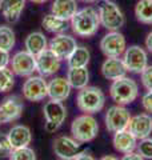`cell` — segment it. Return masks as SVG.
I'll return each instance as SVG.
<instances>
[{
  "instance_id": "1",
  "label": "cell",
  "mask_w": 152,
  "mask_h": 160,
  "mask_svg": "<svg viewBox=\"0 0 152 160\" xmlns=\"http://www.w3.org/2000/svg\"><path fill=\"white\" fill-rule=\"evenodd\" d=\"M72 32L80 38H91L98 33L100 28V19L98 9L94 7H84L79 9L69 20Z\"/></svg>"
},
{
  "instance_id": "2",
  "label": "cell",
  "mask_w": 152,
  "mask_h": 160,
  "mask_svg": "<svg viewBox=\"0 0 152 160\" xmlns=\"http://www.w3.org/2000/svg\"><path fill=\"white\" fill-rule=\"evenodd\" d=\"M76 106L84 113H98L105 106V95L99 87L87 86L79 89L76 96Z\"/></svg>"
},
{
  "instance_id": "3",
  "label": "cell",
  "mask_w": 152,
  "mask_h": 160,
  "mask_svg": "<svg viewBox=\"0 0 152 160\" xmlns=\"http://www.w3.org/2000/svg\"><path fill=\"white\" fill-rule=\"evenodd\" d=\"M109 96L119 106H128L139 96V84L132 78L124 76L112 82L109 87Z\"/></svg>"
},
{
  "instance_id": "4",
  "label": "cell",
  "mask_w": 152,
  "mask_h": 160,
  "mask_svg": "<svg viewBox=\"0 0 152 160\" xmlns=\"http://www.w3.org/2000/svg\"><path fill=\"white\" fill-rule=\"evenodd\" d=\"M71 133H72V138L79 143H91L99 133V123L92 115L83 113L73 119L71 124Z\"/></svg>"
},
{
  "instance_id": "5",
  "label": "cell",
  "mask_w": 152,
  "mask_h": 160,
  "mask_svg": "<svg viewBox=\"0 0 152 160\" xmlns=\"http://www.w3.org/2000/svg\"><path fill=\"white\" fill-rule=\"evenodd\" d=\"M98 13L100 19V26L107 31H119L125 24V16L120 7L112 0H101Z\"/></svg>"
},
{
  "instance_id": "6",
  "label": "cell",
  "mask_w": 152,
  "mask_h": 160,
  "mask_svg": "<svg viewBox=\"0 0 152 160\" xmlns=\"http://www.w3.org/2000/svg\"><path fill=\"white\" fill-rule=\"evenodd\" d=\"M123 63L127 68V71L131 73H141L144 71V68L148 66V53L147 49L138 44L129 46L125 48L123 53Z\"/></svg>"
},
{
  "instance_id": "7",
  "label": "cell",
  "mask_w": 152,
  "mask_h": 160,
  "mask_svg": "<svg viewBox=\"0 0 152 160\" xmlns=\"http://www.w3.org/2000/svg\"><path fill=\"white\" fill-rule=\"evenodd\" d=\"M44 116H45V131L52 133L56 132L62 127L65 118H67V108L64 107L63 102H56V100H51L44 104L43 108Z\"/></svg>"
},
{
  "instance_id": "8",
  "label": "cell",
  "mask_w": 152,
  "mask_h": 160,
  "mask_svg": "<svg viewBox=\"0 0 152 160\" xmlns=\"http://www.w3.org/2000/svg\"><path fill=\"white\" fill-rule=\"evenodd\" d=\"M125 48V38L119 31H108L100 40V51L105 58H121Z\"/></svg>"
},
{
  "instance_id": "9",
  "label": "cell",
  "mask_w": 152,
  "mask_h": 160,
  "mask_svg": "<svg viewBox=\"0 0 152 160\" xmlns=\"http://www.w3.org/2000/svg\"><path fill=\"white\" fill-rule=\"evenodd\" d=\"M129 120H131L129 111L127 109L125 106H119V104L109 107L107 112H105V118H104L105 128L112 133L121 131V129H127Z\"/></svg>"
},
{
  "instance_id": "10",
  "label": "cell",
  "mask_w": 152,
  "mask_h": 160,
  "mask_svg": "<svg viewBox=\"0 0 152 160\" xmlns=\"http://www.w3.org/2000/svg\"><path fill=\"white\" fill-rule=\"evenodd\" d=\"M85 151L83 143H79L72 136H58L53 140V152L58 158L64 160H73L82 152Z\"/></svg>"
},
{
  "instance_id": "11",
  "label": "cell",
  "mask_w": 152,
  "mask_h": 160,
  "mask_svg": "<svg viewBox=\"0 0 152 160\" xmlns=\"http://www.w3.org/2000/svg\"><path fill=\"white\" fill-rule=\"evenodd\" d=\"M23 96L28 102H42L48 96V83L43 76H29L23 84Z\"/></svg>"
},
{
  "instance_id": "12",
  "label": "cell",
  "mask_w": 152,
  "mask_h": 160,
  "mask_svg": "<svg viewBox=\"0 0 152 160\" xmlns=\"http://www.w3.org/2000/svg\"><path fill=\"white\" fill-rule=\"evenodd\" d=\"M11 69L20 78H29L36 72V56L28 51H19L11 59Z\"/></svg>"
},
{
  "instance_id": "13",
  "label": "cell",
  "mask_w": 152,
  "mask_h": 160,
  "mask_svg": "<svg viewBox=\"0 0 152 160\" xmlns=\"http://www.w3.org/2000/svg\"><path fill=\"white\" fill-rule=\"evenodd\" d=\"M24 109V104L18 95L4 98L0 102V122L2 124L12 123L20 119Z\"/></svg>"
},
{
  "instance_id": "14",
  "label": "cell",
  "mask_w": 152,
  "mask_h": 160,
  "mask_svg": "<svg viewBox=\"0 0 152 160\" xmlns=\"http://www.w3.org/2000/svg\"><path fill=\"white\" fill-rule=\"evenodd\" d=\"M76 47H78L76 39L71 35H65L64 32L55 35L48 43V48L62 60H67Z\"/></svg>"
},
{
  "instance_id": "15",
  "label": "cell",
  "mask_w": 152,
  "mask_h": 160,
  "mask_svg": "<svg viewBox=\"0 0 152 160\" xmlns=\"http://www.w3.org/2000/svg\"><path fill=\"white\" fill-rule=\"evenodd\" d=\"M62 67V59L55 55L49 48L44 49L36 56V71L40 76H52Z\"/></svg>"
},
{
  "instance_id": "16",
  "label": "cell",
  "mask_w": 152,
  "mask_h": 160,
  "mask_svg": "<svg viewBox=\"0 0 152 160\" xmlns=\"http://www.w3.org/2000/svg\"><path fill=\"white\" fill-rule=\"evenodd\" d=\"M128 131L134 135L138 140H143L149 138L152 133V116L151 113H138L131 116Z\"/></svg>"
},
{
  "instance_id": "17",
  "label": "cell",
  "mask_w": 152,
  "mask_h": 160,
  "mask_svg": "<svg viewBox=\"0 0 152 160\" xmlns=\"http://www.w3.org/2000/svg\"><path fill=\"white\" fill-rule=\"evenodd\" d=\"M127 72L121 58H107L101 64V75L111 82L127 76Z\"/></svg>"
},
{
  "instance_id": "18",
  "label": "cell",
  "mask_w": 152,
  "mask_h": 160,
  "mask_svg": "<svg viewBox=\"0 0 152 160\" xmlns=\"http://www.w3.org/2000/svg\"><path fill=\"white\" fill-rule=\"evenodd\" d=\"M138 142L139 140L128 131V128L115 132L114 133V139H112L114 148L118 152L123 153V155L128 153V152H132V151H136Z\"/></svg>"
},
{
  "instance_id": "19",
  "label": "cell",
  "mask_w": 152,
  "mask_h": 160,
  "mask_svg": "<svg viewBox=\"0 0 152 160\" xmlns=\"http://www.w3.org/2000/svg\"><path fill=\"white\" fill-rule=\"evenodd\" d=\"M71 89L72 87L69 86L67 78H53L48 83V98L51 100H56V102H64L69 98Z\"/></svg>"
},
{
  "instance_id": "20",
  "label": "cell",
  "mask_w": 152,
  "mask_h": 160,
  "mask_svg": "<svg viewBox=\"0 0 152 160\" xmlns=\"http://www.w3.org/2000/svg\"><path fill=\"white\" fill-rule=\"evenodd\" d=\"M25 0H0V13L8 23H16L23 13Z\"/></svg>"
},
{
  "instance_id": "21",
  "label": "cell",
  "mask_w": 152,
  "mask_h": 160,
  "mask_svg": "<svg viewBox=\"0 0 152 160\" xmlns=\"http://www.w3.org/2000/svg\"><path fill=\"white\" fill-rule=\"evenodd\" d=\"M7 135H8L9 143H11L13 149L28 147L32 142L31 129L27 126H24V124H16V126H13Z\"/></svg>"
},
{
  "instance_id": "22",
  "label": "cell",
  "mask_w": 152,
  "mask_h": 160,
  "mask_svg": "<svg viewBox=\"0 0 152 160\" xmlns=\"http://www.w3.org/2000/svg\"><path fill=\"white\" fill-rule=\"evenodd\" d=\"M78 11L79 8L76 0H53L51 6V13L67 22H69Z\"/></svg>"
},
{
  "instance_id": "23",
  "label": "cell",
  "mask_w": 152,
  "mask_h": 160,
  "mask_svg": "<svg viewBox=\"0 0 152 160\" xmlns=\"http://www.w3.org/2000/svg\"><path fill=\"white\" fill-rule=\"evenodd\" d=\"M24 48L25 51L32 53L33 56H38L40 52H43L44 49L48 48L47 36L40 31L31 32L29 35H27V38L24 40Z\"/></svg>"
},
{
  "instance_id": "24",
  "label": "cell",
  "mask_w": 152,
  "mask_h": 160,
  "mask_svg": "<svg viewBox=\"0 0 152 160\" xmlns=\"http://www.w3.org/2000/svg\"><path fill=\"white\" fill-rule=\"evenodd\" d=\"M67 80L69 86L73 89H82L88 86L89 83V72L87 67H72L68 68Z\"/></svg>"
},
{
  "instance_id": "25",
  "label": "cell",
  "mask_w": 152,
  "mask_h": 160,
  "mask_svg": "<svg viewBox=\"0 0 152 160\" xmlns=\"http://www.w3.org/2000/svg\"><path fill=\"white\" fill-rule=\"evenodd\" d=\"M91 60V52L87 47L84 46H78L75 51L69 55L67 59V66L68 68L72 67H87Z\"/></svg>"
},
{
  "instance_id": "26",
  "label": "cell",
  "mask_w": 152,
  "mask_h": 160,
  "mask_svg": "<svg viewBox=\"0 0 152 160\" xmlns=\"http://www.w3.org/2000/svg\"><path fill=\"white\" fill-rule=\"evenodd\" d=\"M67 20H63L58 16H55L53 13H48L45 15L42 20V26L47 32L51 33H63L65 29H67Z\"/></svg>"
},
{
  "instance_id": "27",
  "label": "cell",
  "mask_w": 152,
  "mask_h": 160,
  "mask_svg": "<svg viewBox=\"0 0 152 160\" xmlns=\"http://www.w3.org/2000/svg\"><path fill=\"white\" fill-rule=\"evenodd\" d=\"M135 16L143 24H152V0H139L135 6Z\"/></svg>"
},
{
  "instance_id": "28",
  "label": "cell",
  "mask_w": 152,
  "mask_h": 160,
  "mask_svg": "<svg viewBox=\"0 0 152 160\" xmlns=\"http://www.w3.org/2000/svg\"><path fill=\"white\" fill-rule=\"evenodd\" d=\"M16 43V36L11 27L0 26V49L3 51H11Z\"/></svg>"
},
{
  "instance_id": "29",
  "label": "cell",
  "mask_w": 152,
  "mask_h": 160,
  "mask_svg": "<svg viewBox=\"0 0 152 160\" xmlns=\"http://www.w3.org/2000/svg\"><path fill=\"white\" fill-rule=\"evenodd\" d=\"M15 86V73L12 72V69L2 68L0 69V93H6L12 91V88Z\"/></svg>"
},
{
  "instance_id": "30",
  "label": "cell",
  "mask_w": 152,
  "mask_h": 160,
  "mask_svg": "<svg viewBox=\"0 0 152 160\" xmlns=\"http://www.w3.org/2000/svg\"><path fill=\"white\" fill-rule=\"evenodd\" d=\"M8 159L9 160H36V153L29 147L15 148Z\"/></svg>"
},
{
  "instance_id": "31",
  "label": "cell",
  "mask_w": 152,
  "mask_h": 160,
  "mask_svg": "<svg viewBox=\"0 0 152 160\" xmlns=\"http://www.w3.org/2000/svg\"><path fill=\"white\" fill-rule=\"evenodd\" d=\"M136 151H138L145 160H152V138L149 136V138H145L143 140H139Z\"/></svg>"
},
{
  "instance_id": "32",
  "label": "cell",
  "mask_w": 152,
  "mask_h": 160,
  "mask_svg": "<svg viewBox=\"0 0 152 160\" xmlns=\"http://www.w3.org/2000/svg\"><path fill=\"white\" fill-rule=\"evenodd\" d=\"M13 148L9 143L8 135L0 132V158H9V155L12 153Z\"/></svg>"
},
{
  "instance_id": "33",
  "label": "cell",
  "mask_w": 152,
  "mask_h": 160,
  "mask_svg": "<svg viewBox=\"0 0 152 160\" xmlns=\"http://www.w3.org/2000/svg\"><path fill=\"white\" fill-rule=\"evenodd\" d=\"M140 80L147 91H152V66H147L140 73Z\"/></svg>"
},
{
  "instance_id": "34",
  "label": "cell",
  "mask_w": 152,
  "mask_h": 160,
  "mask_svg": "<svg viewBox=\"0 0 152 160\" xmlns=\"http://www.w3.org/2000/svg\"><path fill=\"white\" fill-rule=\"evenodd\" d=\"M141 106L147 113H152V91H147L141 96Z\"/></svg>"
},
{
  "instance_id": "35",
  "label": "cell",
  "mask_w": 152,
  "mask_h": 160,
  "mask_svg": "<svg viewBox=\"0 0 152 160\" xmlns=\"http://www.w3.org/2000/svg\"><path fill=\"white\" fill-rule=\"evenodd\" d=\"M9 63H11V56H9V52L0 49V69H2V68H7Z\"/></svg>"
},
{
  "instance_id": "36",
  "label": "cell",
  "mask_w": 152,
  "mask_h": 160,
  "mask_svg": "<svg viewBox=\"0 0 152 160\" xmlns=\"http://www.w3.org/2000/svg\"><path fill=\"white\" fill-rule=\"evenodd\" d=\"M120 160H145L138 151H132V152H128V153H124L123 158Z\"/></svg>"
},
{
  "instance_id": "37",
  "label": "cell",
  "mask_w": 152,
  "mask_h": 160,
  "mask_svg": "<svg viewBox=\"0 0 152 160\" xmlns=\"http://www.w3.org/2000/svg\"><path fill=\"white\" fill-rule=\"evenodd\" d=\"M145 49L152 53V31L147 35V38H145Z\"/></svg>"
},
{
  "instance_id": "38",
  "label": "cell",
  "mask_w": 152,
  "mask_h": 160,
  "mask_svg": "<svg viewBox=\"0 0 152 160\" xmlns=\"http://www.w3.org/2000/svg\"><path fill=\"white\" fill-rule=\"evenodd\" d=\"M73 160H96L94 156H92V155H89V153H87V152H82V153H80L79 155V156H76Z\"/></svg>"
},
{
  "instance_id": "39",
  "label": "cell",
  "mask_w": 152,
  "mask_h": 160,
  "mask_svg": "<svg viewBox=\"0 0 152 160\" xmlns=\"http://www.w3.org/2000/svg\"><path fill=\"white\" fill-rule=\"evenodd\" d=\"M99 160H119V159L115 158L114 155H104V156H101Z\"/></svg>"
},
{
  "instance_id": "40",
  "label": "cell",
  "mask_w": 152,
  "mask_h": 160,
  "mask_svg": "<svg viewBox=\"0 0 152 160\" xmlns=\"http://www.w3.org/2000/svg\"><path fill=\"white\" fill-rule=\"evenodd\" d=\"M28 2L35 3V4H44V3H47L48 0H28Z\"/></svg>"
},
{
  "instance_id": "41",
  "label": "cell",
  "mask_w": 152,
  "mask_h": 160,
  "mask_svg": "<svg viewBox=\"0 0 152 160\" xmlns=\"http://www.w3.org/2000/svg\"><path fill=\"white\" fill-rule=\"evenodd\" d=\"M83 3H87V4H92V3H96L98 0H82Z\"/></svg>"
},
{
  "instance_id": "42",
  "label": "cell",
  "mask_w": 152,
  "mask_h": 160,
  "mask_svg": "<svg viewBox=\"0 0 152 160\" xmlns=\"http://www.w3.org/2000/svg\"><path fill=\"white\" fill-rule=\"evenodd\" d=\"M60 160H64V159H60Z\"/></svg>"
},
{
  "instance_id": "43",
  "label": "cell",
  "mask_w": 152,
  "mask_h": 160,
  "mask_svg": "<svg viewBox=\"0 0 152 160\" xmlns=\"http://www.w3.org/2000/svg\"><path fill=\"white\" fill-rule=\"evenodd\" d=\"M0 124H2V122H0Z\"/></svg>"
}]
</instances>
